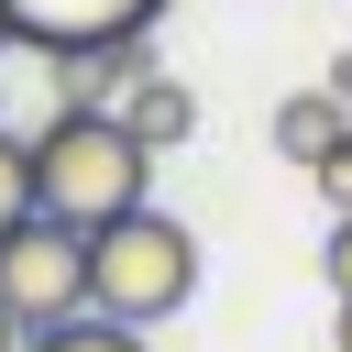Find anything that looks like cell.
I'll return each instance as SVG.
<instances>
[{"instance_id":"1","label":"cell","mask_w":352,"mask_h":352,"mask_svg":"<svg viewBox=\"0 0 352 352\" xmlns=\"http://www.w3.org/2000/svg\"><path fill=\"white\" fill-rule=\"evenodd\" d=\"M154 187V143H132L121 110H44L33 132V198L77 231H99L110 209H132Z\"/></svg>"},{"instance_id":"2","label":"cell","mask_w":352,"mask_h":352,"mask_svg":"<svg viewBox=\"0 0 352 352\" xmlns=\"http://www.w3.org/2000/svg\"><path fill=\"white\" fill-rule=\"evenodd\" d=\"M88 297H99L110 319H132V330L176 319V308L198 297V231H187L176 209H154V198L110 209V220L88 231Z\"/></svg>"},{"instance_id":"3","label":"cell","mask_w":352,"mask_h":352,"mask_svg":"<svg viewBox=\"0 0 352 352\" xmlns=\"http://www.w3.org/2000/svg\"><path fill=\"white\" fill-rule=\"evenodd\" d=\"M0 297L22 308V330H55V319L99 308V297H88V231L55 220V209L11 220V231H0Z\"/></svg>"},{"instance_id":"4","label":"cell","mask_w":352,"mask_h":352,"mask_svg":"<svg viewBox=\"0 0 352 352\" xmlns=\"http://www.w3.org/2000/svg\"><path fill=\"white\" fill-rule=\"evenodd\" d=\"M22 22V55H55V44H110V33H154L165 0H11Z\"/></svg>"},{"instance_id":"5","label":"cell","mask_w":352,"mask_h":352,"mask_svg":"<svg viewBox=\"0 0 352 352\" xmlns=\"http://www.w3.org/2000/svg\"><path fill=\"white\" fill-rule=\"evenodd\" d=\"M110 110H121V121H132V143H154V154H176V143L198 132V88H187V77H165V66H154V77H132Z\"/></svg>"},{"instance_id":"6","label":"cell","mask_w":352,"mask_h":352,"mask_svg":"<svg viewBox=\"0 0 352 352\" xmlns=\"http://www.w3.org/2000/svg\"><path fill=\"white\" fill-rule=\"evenodd\" d=\"M341 132H352V121H341V99H330V88H297V99H275V154H286V165H319Z\"/></svg>"},{"instance_id":"7","label":"cell","mask_w":352,"mask_h":352,"mask_svg":"<svg viewBox=\"0 0 352 352\" xmlns=\"http://www.w3.org/2000/svg\"><path fill=\"white\" fill-rule=\"evenodd\" d=\"M33 352H143V330H132V319H110V308H77V319L33 330Z\"/></svg>"},{"instance_id":"8","label":"cell","mask_w":352,"mask_h":352,"mask_svg":"<svg viewBox=\"0 0 352 352\" xmlns=\"http://www.w3.org/2000/svg\"><path fill=\"white\" fill-rule=\"evenodd\" d=\"M44 198H33V132H0V231L11 220H33Z\"/></svg>"},{"instance_id":"9","label":"cell","mask_w":352,"mask_h":352,"mask_svg":"<svg viewBox=\"0 0 352 352\" xmlns=\"http://www.w3.org/2000/svg\"><path fill=\"white\" fill-rule=\"evenodd\" d=\"M308 187H319V198H330V209H352V132H341V143H330V154H319V165H308Z\"/></svg>"},{"instance_id":"10","label":"cell","mask_w":352,"mask_h":352,"mask_svg":"<svg viewBox=\"0 0 352 352\" xmlns=\"http://www.w3.org/2000/svg\"><path fill=\"white\" fill-rule=\"evenodd\" d=\"M319 275H330V297H352V209H330V242H319Z\"/></svg>"},{"instance_id":"11","label":"cell","mask_w":352,"mask_h":352,"mask_svg":"<svg viewBox=\"0 0 352 352\" xmlns=\"http://www.w3.org/2000/svg\"><path fill=\"white\" fill-rule=\"evenodd\" d=\"M319 88H330V99H352V55H330V77H319Z\"/></svg>"},{"instance_id":"12","label":"cell","mask_w":352,"mask_h":352,"mask_svg":"<svg viewBox=\"0 0 352 352\" xmlns=\"http://www.w3.org/2000/svg\"><path fill=\"white\" fill-rule=\"evenodd\" d=\"M11 341H33V330H22V308H11V297H0V352H11Z\"/></svg>"},{"instance_id":"13","label":"cell","mask_w":352,"mask_h":352,"mask_svg":"<svg viewBox=\"0 0 352 352\" xmlns=\"http://www.w3.org/2000/svg\"><path fill=\"white\" fill-rule=\"evenodd\" d=\"M0 55H22V22H11V0H0Z\"/></svg>"},{"instance_id":"14","label":"cell","mask_w":352,"mask_h":352,"mask_svg":"<svg viewBox=\"0 0 352 352\" xmlns=\"http://www.w3.org/2000/svg\"><path fill=\"white\" fill-rule=\"evenodd\" d=\"M341 352H352V297H341Z\"/></svg>"},{"instance_id":"15","label":"cell","mask_w":352,"mask_h":352,"mask_svg":"<svg viewBox=\"0 0 352 352\" xmlns=\"http://www.w3.org/2000/svg\"><path fill=\"white\" fill-rule=\"evenodd\" d=\"M11 352H33V341H11Z\"/></svg>"}]
</instances>
